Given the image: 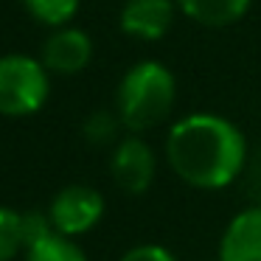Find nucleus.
Here are the masks:
<instances>
[{
	"instance_id": "f257e3e1",
	"label": "nucleus",
	"mask_w": 261,
	"mask_h": 261,
	"mask_svg": "<svg viewBox=\"0 0 261 261\" xmlns=\"http://www.w3.org/2000/svg\"><path fill=\"white\" fill-rule=\"evenodd\" d=\"M166 163L186 186L219 191L244 171L247 138L219 113H188L169 126Z\"/></svg>"
},
{
	"instance_id": "ddd939ff",
	"label": "nucleus",
	"mask_w": 261,
	"mask_h": 261,
	"mask_svg": "<svg viewBox=\"0 0 261 261\" xmlns=\"http://www.w3.org/2000/svg\"><path fill=\"white\" fill-rule=\"evenodd\" d=\"M20 250H25L23 214H17L14 208L0 205V261H12Z\"/></svg>"
},
{
	"instance_id": "0eeeda50",
	"label": "nucleus",
	"mask_w": 261,
	"mask_h": 261,
	"mask_svg": "<svg viewBox=\"0 0 261 261\" xmlns=\"http://www.w3.org/2000/svg\"><path fill=\"white\" fill-rule=\"evenodd\" d=\"M90 62H93V40L87 31L76 29V25L54 29L45 45H42V65L51 73L76 76Z\"/></svg>"
},
{
	"instance_id": "1a4fd4ad",
	"label": "nucleus",
	"mask_w": 261,
	"mask_h": 261,
	"mask_svg": "<svg viewBox=\"0 0 261 261\" xmlns=\"http://www.w3.org/2000/svg\"><path fill=\"white\" fill-rule=\"evenodd\" d=\"M177 12L205 29H227L250 12L253 0H174Z\"/></svg>"
},
{
	"instance_id": "9d476101",
	"label": "nucleus",
	"mask_w": 261,
	"mask_h": 261,
	"mask_svg": "<svg viewBox=\"0 0 261 261\" xmlns=\"http://www.w3.org/2000/svg\"><path fill=\"white\" fill-rule=\"evenodd\" d=\"M25 261H87V253L70 236L54 230L31 247H25Z\"/></svg>"
},
{
	"instance_id": "39448f33",
	"label": "nucleus",
	"mask_w": 261,
	"mask_h": 261,
	"mask_svg": "<svg viewBox=\"0 0 261 261\" xmlns=\"http://www.w3.org/2000/svg\"><path fill=\"white\" fill-rule=\"evenodd\" d=\"M110 174H113L115 186L124 194L141 197V194H146L152 188L154 177H158V154L141 135L129 132L113 146Z\"/></svg>"
},
{
	"instance_id": "4468645a",
	"label": "nucleus",
	"mask_w": 261,
	"mask_h": 261,
	"mask_svg": "<svg viewBox=\"0 0 261 261\" xmlns=\"http://www.w3.org/2000/svg\"><path fill=\"white\" fill-rule=\"evenodd\" d=\"M48 233H54L51 216L42 214V211H25L23 214V244L25 247H31L34 242L45 239Z\"/></svg>"
},
{
	"instance_id": "7ed1b4c3",
	"label": "nucleus",
	"mask_w": 261,
	"mask_h": 261,
	"mask_svg": "<svg viewBox=\"0 0 261 261\" xmlns=\"http://www.w3.org/2000/svg\"><path fill=\"white\" fill-rule=\"evenodd\" d=\"M51 96V70L29 54L0 57V115L25 118L45 107Z\"/></svg>"
},
{
	"instance_id": "f8f14e48",
	"label": "nucleus",
	"mask_w": 261,
	"mask_h": 261,
	"mask_svg": "<svg viewBox=\"0 0 261 261\" xmlns=\"http://www.w3.org/2000/svg\"><path fill=\"white\" fill-rule=\"evenodd\" d=\"M121 126H124V124H121L118 113L98 110V113H90V115H87L82 132H85L87 143H93V146H115V143L121 141V138H118Z\"/></svg>"
},
{
	"instance_id": "20e7f679",
	"label": "nucleus",
	"mask_w": 261,
	"mask_h": 261,
	"mask_svg": "<svg viewBox=\"0 0 261 261\" xmlns=\"http://www.w3.org/2000/svg\"><path fill=\"white\" fill-rule=\"evenodd\" d=\"M104 197L98 188L85 186V182H73V186H65L57 191V197L51 199V225L57 233L62 236H85L93 227L101 222L104 216Z\"/></svg>"
},
{
	"instance_id": "9b49d317",
	"label": "nucleus",
	"mask_w": 261,
	"mask_h": 261,
	"mask_svg": "<svg viewBox=\"0 0 261 261\" xmlns=\"http://www.w3.org/2000/svg\"><path fill=\"white\" fill-rule=\"evenodd\" d=\"M23 6L29 9V14L37 23L62 29V25H70V20L76 17L79 0H23Z\"/></svg>"
},
{
	"instance_id": "423d86ee",
	"label": "nucleus",
	"mask_w": 261,
	"mask_h": 261,
	"mask_svg": "<svg viewBox=\"0 0 261 261\" xmlns=\"http://www.w3.org/2000/svg\"><path fill=\"white\" fill-rule=\"evenodd\" d=\"M174 0H126L121 6L118 25L126 37L141 42H158L174 25Z\"/></svg>"
},
{
	"instance_id": "f03ea898",
	"label": "nucleus",
	"mask_w": 261,
	"mask_h": 261,
	"mask_svg": "<svg viewBox=\"0 0 261 261\" xmlns=\"http://www.w3.org/2000/svg\"><path fill=\"white\" fill-rule=\"evenodd\" d=\"M177 101V79L163 62L141 59L118 82L115 90V113L124 129L149 132L171 115Z\"/></svg>"
},
{
	"instance_id": "6e6552de",
	"label": "nucleus",
	"mask_w": 261,
	"mask_h": 261,
	"mask_svg": "<svg viewBox=\"0 0 261 261\" xmlns=\"http://www.w3.org/2000/svg\"><path fill=\"white\" fill-rule=\"evenodd\" d=\"M216 261H261V205L239 211L227 222Z\"/></svg>"
},
{
	"instance_id": "2eb2a0df",
	"label": "nucleus",
	"mask_w": 261,
	"mask_h": 261,
	"mask_svg": "<svg viewBox=\"0 0 261 261\" xmlns=\"http://www.w3.org/2000/svg\"><path fill=\"white\" fill-rule=\"evenodd\" d=\"M118 261H177V255L166 250L163 244H138V247L126 250Z\"/></svg>"
}]
</instances>
